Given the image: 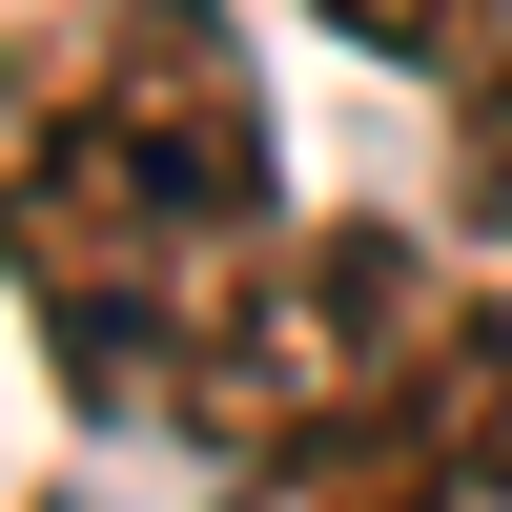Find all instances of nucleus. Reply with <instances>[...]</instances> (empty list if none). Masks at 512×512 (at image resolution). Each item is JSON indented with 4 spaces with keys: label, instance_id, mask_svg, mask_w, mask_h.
Instances as JSON below:
<instances>
[{
    "label": "nucleus",
    "instance_id": "6",
    "mask_svg": "<svg viewBox=\"0 0 512 512\" xmlns=\"http://www.w3.org/2000/svg\"><path fill=\"white\" fill-rule=\"evenodd\" d=\"M451 164H472V226H492V246H512V62H492V82H472V123H451Z\"/></svg>",
    "mask_w": 512,
    "mask_h": 512
},
{
    "label": "nucleus",
    "instance_id": "5",
    "mask_svg": "<svg viewBox=\"0 0 512 512\" xmlns=\"http://www.w3.org/2000/svg\"><path fill=\"white\" fill-rule=\"evenodd\" d=\"M328 21H349V41H390V62H431L451 103L512 62V0H328Z\"/></svg>",
    "mask_w": 512,
    "mask_h": 512
},
{
    "label": "nucleus",
    "instance_id": "3",
    "mask_svg": "<svg viewBox=\"0 0 512 512\" xmlns=\"http://www.w3.org/2000/svg\"><path fill=\"white\" fill-rule=\"evenodd\" d=\"M226 512H472L431 451V410H390V431H308V451H246Z\"/></svg>",
    "mask_w": 512,
    "mask_h": 512
},
{
    "label": "nucleus",
    "instance_id": "2",
    "mask_svg": "<svg viewBox=\"0 0 512 512\" xmlns=\"http://www.w3.org/2000/svg\"><path fill=\"white\" fill-rule=\"evenodd\" d=\"M451 328H472L451 246H410V226H267L246 308L205 328V369L164 410H185L226 472L246 451H308V431H390V410H431Z\"/></svg>",
    "mask_w": 512,
    "mask_h": 512
},
{
    "label": "nucleus",
    "instance_id": "1",
    "mask_svg": "<svg viewBox=\"0 0 512 512\" xmlns=\"http://www.w3.org/2000/svg\"><path fill=\"white\" fill-rule=\"evenodd\" d=\"M267 267V62L226 0L0 21V287L103 390H185Z\"/></svg>",
    "mask_w": 512,
    "mask_h": 512
},
{
    "label": "nucleus",
    "instance_id": "4",
    "mask_svg": "<svg viewBox=\"0 0 512 512\" xmlns=\"http://www.w3.org/2000/svg\"><path fill=\"white\" fill-rule=\"evenodd\" d=\"M431 451H451V492L512 512V308L451 328V369H431Z\"/></svg>",
    "mask_w": 512,
    "mask_h": 512
}]
</instances>
